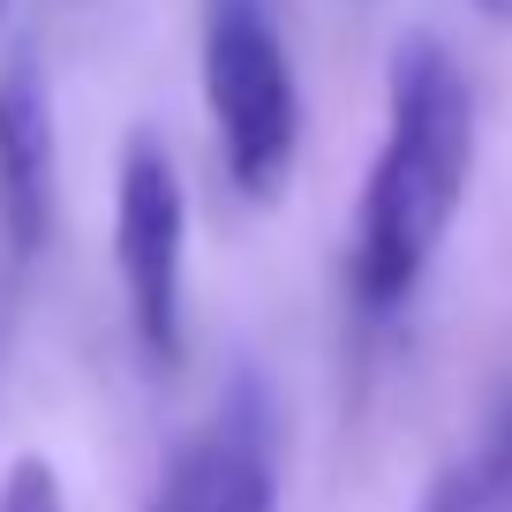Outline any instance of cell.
I'll return each instance as SVG.
<instances>
[{
    "label": "cell",
    "instance_id": "cell-1",
    "mask_svg": "<svg viewBox=\"0 0 512 512\" xmlns=\"http://www.w3.org/2000/svg\"><path fill=\"white\" fill-rule=\"evenodd\" d=\"M475 174V91L437 38H407L392 53L384 144L354 211V302L362 317H392L422 287L445 249L452 211Z\"/></svg>",
    "mask_w": 512,
    "mask_h": 512
},
{
    "label": "cell",
    "instance_id": "cell-2",
    "mask_svg": "<svg viewBox=\"0 0 512 512\" xmlns=\"http://www.w3.org/2000/svg\"><path fill=\"white\" fill-rule=\"evenodd\" d=\"M204 98L234 189L272 204L302 151V98L272 0H204Z\"/></svg>",
    "mask_w": 512,
    "mask_h": 512
},
{
    "label": "cell",
    "instance_id": "cell-3",
    "mask_svg": "<svg viewBox=\"0 0 512 512\" xmlns=\"http://www.w3.org/2000/svg\"><path fill=\"white\" fill-rule=\"evenodd\" d=\"M113 264H121L128 324L151 369L181 362L189 302H181V264H189V196H181L174 151L159 136H128L121 181H113Z\"/></svg>",
    "mask_w": 512,
    "mask_h": 512
},
{
    "label": "cell",
    "instance_id": "cell-4",
    "mask_svg": "<svg viewBox=\"0 0 512 512\" xmlns=\"http://www.w3.org/2000/svg\"><path fill=\"white\" fill-rule=\"evenodd\" d=\"M61 204V128H53V83L38 46L0 53V287L16 294L53 241Z\"/></svg>",
    "mask_w": 512,
    "mask_h": 512
},
{
    "label": "cell",
    "instance_id": "cell-5",
    "mask_svg": "<svg viewBox=\"0 0 512 512\" xmlns=\"http://www.w3.org/2000/svg\"><path fill=\"white\" fill-rule=\"evenodd\" d=\"M279 497V422L264 384L241 377L166 460L151 512H272Z\"/></svg>",
    "mask_w": 512,
    "mask_h": 512
},
{
    "label": "cell",
    "instance_id": "cell-6",
    "mask_svg": "<svg viewBox=\"0 0 512 512\" xmlns=\"http://www.w3.org/2000/svg\"><path fill=\"white\" fill-rule=\"evenodd\" d=\"M422 512H512V400L482 422V437L430 482Z\"/></svg>",
    "mask_w": 512,
    "mask_h": 512
},
{
    "label": "cell",
    "instance_id": "cell-7",
    "mask_svg": "<svg viewBox=\"0 0 512 512\" xmlns=\"http://www.w3.org/2000/svg\"><path fill=\"white\" fill-rule=\"evenodd\" d=\"M0 512H68L61 505V475H53L38 452H23V460L8 467V482H0Z\"/></svg>",
    "mask_w": 512,
    "mask_h": 512
},
{
    "label": "cell",
    "instance_id": "cell-8",
    "mask_svg": "<svg viewBox=\"0 0 512 512\" xmlns=\"http://www.w3.org/2000/svg\"><path fill=\"white\" fill-rule=\"evenodd\" d=\"M475 8H482L490 23H512V0H475Z\"/></svg>",
    "mask_w": 512,
    "mask_h": 512
},
{
    "label": "cell",
    "instance_id": "cell-9",
    "mask_svg": "<svg viewBox=\"0 0 512 512\" xmlns=\"http://www.w3.org/2000/svg\"><path fill=\"white\" fill-rule=\"evenodd\" d=\"M0 8H8V0H0Z\"/></svg>",
    "mask_w": 512,
    "mask_h": 512
}]
</instances>
